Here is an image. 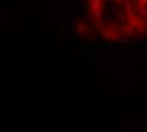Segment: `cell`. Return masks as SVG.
<instances>
[{
	"label": "cell",
	"mask_w": 147,
	"mask_h": 132,
	"mask_svg": "<svg viewBox=\"0 0 147 132\" xmlns=\"http://www.w3.org/2000/svg\"><path fill=\"white\" fill-rule=\"evenodd\" d=\"M132 8H133V4H132V3H129V1L124 3V10H125V12L132 10Z\"/></svg>",
	"instance_id": "1"
},
{
	"label": "cell",
	"mask_w": 147,
	"mask_h": 132,
	"mask_svg": "<svg viewBox=\"0 0 147 132\" xmlns=\"http://www.w3.org/2000/svg\"><path fill=\"white\" fill-rule=\"evenodd\" d=\"M114 1H117V3H121V1H122V0H114Z\"/></svg>",
	"instance_id": "5"
},
{
	"label": "cell",
	"mask_w": 147,
	"mask_h": 132,
	"mask_svg": "<svg viewBox=\"0 0 147 132\" xmlns=\"http://www.w3.org/2000/svg\"><path fill=\"white\" fill-rule=\"evenodd\" d=\"M102 1H104V0H102Z\"/></svg>",
	"instance_id": "6"
},
{
	"label": "cell",
	"mask_w": 147,
	"mask_h": 132,
	"mask_svg": "<svg viewBox=\"0 0 147 132\" xmlns=\"http://www.w3.org/2000/svg\"><path fill=\"white\" fill-rule=\"evenodd\" d=\"M108 9H109L110 12H112L113 14H115V15H117V12H118V7H117V5H109Z\"/></svg>",
	"instance_id": "2"
},
{
	"label": "cell",
	"mask_w": 147,
	"mask_h": 132,
	"mask_svg": "<svg viewBox=\"0 0 147 132\" xmlns=\"http://www.w3.org/2000/svg\"><path fill=\"white\" fill-rule=\"evenodd\" d=\"M122 1H123V4H124V3H127V1H129V0H122Z\"/></svg>",
	"instance_id": "4"
},
{
	"label": "cell",
	"mask_w": 147,
	"mask_h": 132,
	"mask_svg": "<svg viewBox=\"0 0 147 132\" xmlns=\"http://www.w3.org/2000/svg\"><path fill=\"white\" fill-rule=\"evenodd\" d=\"M119 42H121L122 45H125V43H128V42H129V39H128V38H125V37L123 36V37H122V38H121V41H119Z\"/></svg>",
	"instance_id": "3"
}]
</instances>
